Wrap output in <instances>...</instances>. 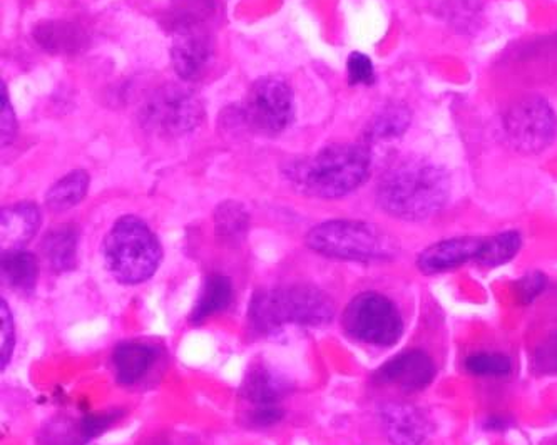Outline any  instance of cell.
<instances>
[{
  "mask_svg": "<svg viewBox=\"0 0 557 445\" xmlns=\"http://www.w3.org/2000/svg\"><path fill=\"white\" fill-rule=\"evenodd\" d=\"M467 372L484 379H500L512 372V360L500 351H478L466 359Z\"/></svg>",
  "mask_w": 557,
  "mask_h": 445,
  "instance_id": "cell-25",
  "label": "cell"
},
{
  "mask_svg": "<svg viewBox=\"0 0 557 445\" xmlns=\"http://www.w3.org/2000/svg\"><path fill=\"white\" fill-rule=\"evenodd\" d=\"M109 273L123 283L135 286L148 282L163 260L160 239L141 218L126 214L111 226L102 243Z\"/></svg>",
  "mask_w": 557,
  "mask_h": 445,
  "instance_id": "cell-5",
  "label": "cell"
},
{
  "mask_svg": "<svg viewBox=\"0 0 557 445\" xmlns=\"http://www.w3.org/2000/svg\"><path fill=\"white\" fill-rule=\"evenodd\" d=\"M143 123L148 129L166 136L186 135L203 120V108L185 87H161L143 109Z\"/></svg>",
  "mask_w": 557,
  "mask_h": 445,
  "instance_id": "cell-9",
  "label": "cell"
},
{
  "mask_svg": "<svg viewBox=\"0 0 557 445\" xmlns=\"http://www.w3.org/2000/svg\"><path fill=\"white\" fill-rule=\"evenodd\" d=\"M342 326L351 341L379 348L397 345L406 330L400 308L379 292H363L351 298L342 316Z\"/></svg>",
  "mask_w": 557,
  "mask_h": 445,
  "instance_id": "cell-6",
  "label": "cell"
},
{
  "mask_svg": "<svg viewBox=\"0 0 557 445\" xmlns=\"http://www.w3.org/2000/svg\"><path fill=\"white\" fill-rule=\"evenodd\" d=\"M521 248V233L516 230H507V232L497 233L491 238H484V247L475 261L484 269H497V267H503V264L515 260Z\"/></svg>",
  "mask_w": 557,
  "mask_h": 445,
  "instance_id": "cell-23",
  "label": "cell"
},
{
  "mask_svg": "<svg viewBox=\"0 0 557 445\" xmlns=\"http://www.w3.org/2000/svg\"><path fill=\"white\" fill-rule=\"evenodd\" d=\"M504 133L522 154H540L557 138V114L541 96H525L507 109Z\"/></svg>",
  "mask_w": 557,
  "mask_h": 445,
  "instance_id": "cell-7",
  "label": "cell"
},
{
  "mask_svg": "<svg viewBox=\"0 0 557 445\" xmlns=\"http://www.w3.org/2000/svg\"><path fill=\"white\" fill-rule=\"evenodd\" d=\"M379 417L385 437L392 445H425L431 435L429 420L410 404H382Z\"/></svg>",
  "mask_w": 557,
  "mask_h": 445,
  "instance_id": "cell-13",
  "label": "cell"
},
{
  "mask_svg": "<svg viewBox=\"0 0 557 445\" xmlns=\"http://www.w3.org/2000/svg\"><path fill=\"white\" fill-rule=\"evenodd\" d=\"M412 123V114L403 104H388L381 109L369 124L367 139L370 141H391L406 135Z\"/></svg>",
  "mask_w": 557,
  "mask_h": 445,
  "instance_id": "cell-22",
  "label": "cell"
},
{
  "mask_svg": "<svg viewBox=\"0 0 557 445\" xmlns=\"http://www.w3.org/2000/svg\"><path fill=\"white\" fill-rule=\"evenodd\" d=\"M372 173V152L367 146L330 145L317 154L295 161L286 170L289 183L315 198L337 199L366 185Z\"/></svg>",
  "mask_w": 557,
  "mask_h": 445,
  "instance_id": "cell-2",
  "label": "cell"
},
{
  "mask_svg": "<svg viewBox=\"0 0 557 445\" xmlns=\"http://www.w3.org/2000/svg\"><path fill=\"white\" fill-rule=\"evenodd\" d=\"M243 116L253 129L278 135L292 124L295 116V98L292 86L283 77H261L251 84Z\"/></svg>",
  "mask_w": 557,
  "mask_h": 445,
  "instance_id": "cell-8",
  "label": "cell"
},
{
  "mask_svg": "<svg viewBox=\"0 0 557 445\" xmlns=\"http://www.w3.org/2000/svg\"><path fill=\"white\" fill-rule=\"evenodd\" d=\"M547 279L544 273L541 272H531L528 275L522 276L519 280L518 285H516V291H518L519 300L522 304H531V301L536 300L541 294H543L544 288H546Z\"/></svg>",
  "mask_w": 557,
  "mask_h": 445,
  "instance_id": "cell-29",
  "label": "cell"
},
{
  "mask_svg": "<svg viewBox=\"0 0 557 445\" xmlns=\"http://www.w3.org/2000/svg\"><path fill=\"white\" fill-rule=\"evenodd\" d=\"M507 425H509V422H507V419H504V417H488V419L485 420L484 428L491 432H500L506 431Z\"/></svg>",
  "mask_w": 557,
  "mask_h": 445,
  "instance_id": "cell-31",
  "label": "cell"
},
{
  "mask_svg": "<svg viewBox=\"0 0 557 445\" xmlns=\"http://www.w3.org/2000/svg\"><path fill=\"white\" fill-rule=\"evenodd\" d=\"M40 226V211L34 203H15L2 210L0 238L2 247L18 250L36 236Z\"/></svg>",
  "mask_w": 557,
  "mask_h": 445,
  "instance_id": "cell-17",
  "label": "cell"
},
{
  "mask_svg": "<svg viewBox=\"0 0 557 445\" xmlns=\"http://www.w3.org/2000/svg\"><path fill=\"white\" fill-rule=\"evenodd\" d=\"M89 189V174L83 170L71 171L61 177L46 195V203L54 213L71 210L83 201Z\"/></svg>",
  "mask_w": 557,
  "mask_h": 445,
  "instance_id": "cell-21",
  "label": "cell"
},
{
  "mask_svg": "<svg viewBox=\"0 0 557 445\" xmlns=\"http://www.w3.org/2000/svg\"><path fill=\"white\" fill-rule=\"evenodd\" d=\"M214 221H216L218 236L225 239V242L235 243L247 235L250 217L242 205L228 201V203H223L218 208Z\"/></svg>",
  "mask_w": 557,
  "mask_h": 445,
  "instance_id": "cell-24",
  "label": "cell"
},
{
  "mask_svg": "<svg viewBox=\"0 0 557 445\" xmlns=\"http://www.w3.org/2000/svg\"><path fill=\"white\" fill-rule=\"evenodd\" d=\"M449 171L429 160H406L388 170L376 188V203L388 217L423 221L449 203Z\"/></svg>",
  "mask_w": 557,
  "mask_h": 445,
  "instance_id": "cell-1",
  "label": "cell"
},
{
  "mask_svg": "<svg viewBox=\"0 0 557 445\" xmlns=\"http://www.w3.org/2000/svg\"><path fill=\"white\" fill-rule=\"evenodd\" d=\"M232 280L228 276L220 275V273H211L205 280L201 294H199L198 300H196L195 307H193L191 316H189V322L193 325H201L211 317L225 311L232 305Z\"/></svg>",
  "mask_w": 557,
  "mask_h": 445,
  "instance_id": "cell-18",
  "label": "cell"
},
{
  "mask_svg": "<svg viewBox=\"0 0 557 445\" xmlns=\"http://www.w3.org/2000/svg\"><path fill=\"white\" fill-rule=\"evenodd\" d=\"M123 416L120 410L111 412L89 413L81 419H59L52 420L51 424L46 425L40 434V444L42 445H86L92 438L104 434L111 425L116 422L117 417Z\"/></svg>",
  "mask_w": 557,
  "mask_h": 445,
  "instance_id": "cell-14",
  "label": "cell"
},
{
  "mask_svg": "<svg viewBox=\"0 0 557 445\" xmlns=\"http://www.w3.org/2000/svg\"><path fill=\"white\" fill-rule=\"evenodd\" d=\"M532 367L541 375H556L557 373V332L541 342L532 355Z\"/></svg>",
  "mask_w": 557,
  "mask_h": 445,
  "instance_id": "cell-26",
  "label": "cell"
},
{
  "mask_svg": "<svg viewBox=\"0 0 557 445\" xmlns=\"http://www.w3.org/2000/svg\"><path fill=\"white\" fill-rule=\"evenodd\" d=\"M437 367L428 351L420 348L400 351L373 373V382L379 385H392L404 394H417L425 391L434 382Z\"/></svg>",
  "mask_w": 557,
  "mask_h": 445,
  "instance_id": "cell-10",
  "label": "cell"
},
{
  "mask_svg": "<svg viewBox=\"0 0 557 445\" xmlns=\"http://www.w3.org/2000/svg\"><path fill=\"white\" fill-rule=\"evenodd\" d=\"M307 247L333 260L382 263L400 254L397 239L369 221L330 220L311 228Z\"/></svg>",
  "mask_w": 557,
  "mask_h": 445,
  "instance_id": "cell-4",
  "label": "cell"
},
{
  "mask_svg": "<svg viewBox=\"0 0 557 445\" xmlns=\"http://www.w3.org/2000/svg\"><path fill=\"white\" fill-rule=\"evenodd\" d=\"M77 243L79 232L74 225H61L52 228L42 242V254L58 273L76 269Z\"/></svg>",
  "mask_w": 557,
  "mask_h": 445,
  "instance_id": "cell-19",
  "label": "cell"
},
{
  "mask_svg": "<svg viewBox=\"0 0 557 445\" xmlns=\"http://www.w3.org/2000/svg\"><path fill=\"white\" fill-rule=\"evenodd\" d=\"M292 385L285 376L267 366V363H255L248 369L247 376L243 379L239 397L253 410L280 409L283 398L289 394Z\"/></svg>",
  "mask_w": 557,
  "mask_h": 445,
  "instance_id": "cell-15",
  "label": "cell"
},
{
  "mask_svg": "<svg viewBox=\"0 0 557 445\" xmlns=\"http://www.w3.org/2000/svg\"><path fill=\"white\" fill-rule=\"evenodd\" d=\"M15 347V325L14 317H12L11 308L2 300V344H0V350H2V370L11 362L12 354H14Z\"/></svg>",
  "mask_w": 557,
  "mask_h": 445,
  "instance_id": "cell-28",
  "label": "cell"
},
{
  "mask_svg": "<svg viewBox=\"0 0 557 445\" xmlns=\"http://www.w3.org/2000/svg\"><path fill=\"white\" fill-rule=\"evenodd\" d=\"M335 311V304L322 288L294 283L255 292L248 305V322L258 333L269 335L286 325H329Z\"/></svg>",
  "mask_w": 557,
  "mask_h": 445,
  "instance_id": "cell-3",
  "label": "cell"
},
{
  "mask_svg": "<svg viewBox=\"0 0 557 445\" xmlns=\"http://www.w3.org/2000/svg\"><path fill=\"white\" fill-rule=\"evenodd\" d=\"M484 247V238L479 236H456L432 243L431 247L420 251L417 269L423 275H438L453 272L469 261H475Z\"/></svg>",
  "mask_w": 557,
  "mask_h": 445,
  "instance_id": "cell-12",
  "label": "cell"
},
{
  "mask_svg": "<svg viewBox=\"0 0 557 445\" xmlns=\"http://www.w3.org/2000/svg\"><path fill=\"white\" fill-rule=\"evenodd\" d=\"M158 357H160L158 348L146 342H121L114 348L113 359H111L117 384L131 387L141 382L151 372Z\"/></svg>",
  "mask_w": 557,
  "mask_h": 445,
  "instance_id": "cell-16",
  "label": "cell"
},
{
  "mask_svg": "<svg viewBox=\"0 0 557 445\" xmlns=\"http://www.w3.org/2000/svg\"><path fill=\"white\" fill-rule=\"evenodd\" d=\"M347 73L351 86H372L375 83L372 59L362 52H351L347 61Z\"/></svg>",
  "mask_w": 557,
  "mask_h": 445,
  "instance_id": "cell-27",
  "label": "cell"
},
{
  "mask_svg": "<svg viewBox=\"0 0 557 445\" xmlns=\"http://www.w3.org/2000/svg\"><path fill=\"white\" fill-rule=\"evenodd\" d=\"M2 280L12 291L22 295H30L36 291L39 264L29 251L5 250L2 254Z\"/></svg>",
  "mask_w": 557,
  "mask_h": 445,
  "instance_id": "cell-20",
  "label": "cell"
},
{
  "mask_svg": "<svg viewBox=\"0 0 557 445\" xmlns=\"http://www.w3.org/2000/svg\"><path fill=\"white\" fill-rule=\"evenodd\" d=\"M214 44L210 34L198 24L180 26L171 48V61L177 76L185 81H198L213 62Z\"/></svg>",
  "mask_w": 557,
  "mask_h": 445,
  "instance_id": "cell-11",
  "label": "cell"
},
{
  "mask_svg": "<svg viewBox=\"0 0 557 445\" xmlns=\"http://www.w3.org/2000/svg\"><path fill=\"white\" fill-rule=\"evenodd\" d=\"M15 129H17L15 114L12 111L11 102H9L8 92H5V84L2 83V145H11Z\"/></svg>",
  "mask_w": 557,
  "mask_h": 445,
  "instance_id": "cell-30",
  "label": "cell"
}]
</instances>
